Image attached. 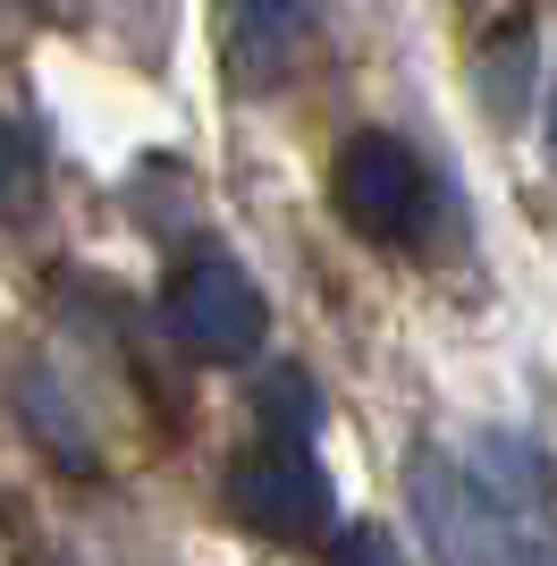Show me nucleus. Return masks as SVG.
I'll return each instance as SVG.
<instances>
[{"label":"nucleus","instance_id":"20e7f679","mask_svg":"<svg viewBox=\"0 0 557 566\" xmlns=\"http://www.w3.org/2000/svg\"><path fill=\"white\" fill-rule=\"evenodd\" d=\"M229 499L254 533H278V542H304L329 524V473L304 457V440H271L245 465L229 473Z\"/></svg>","mask_w":557,"mask_h":566},{"label":"nucleus","instance_id":"423d86ee","mask_svg":"<svg viewBox=\"0 0 557 566\" xmlns=\"http://www.w3.org/2000/svg\"><path fill=\"white\" fill-rule=\"evenodd\" d=\"M524 94H533V18H507L498 25V51H482V102L498 118H515Z\"/></svg>","mask_w":557,"mask_h":566},{"label":"nucleus","instance_id":"39448f33","mask_svg":"<svg viewBox=\"0 0 557 566\" xmlns=\"http://www.w3.org/2000/svg\"><path fill=\"white\" fill-rule=\"evenodd\" d=\"M313 9L322 0H229V69L245 85H271L313 34Z\"/></svg>","mask_w":557,"mask_h":566},{"label":"nucleus","instance_id":"1a4fd4ad","mask_svg":"<svg viewBox=\"0 0 557 566\" xmlns=\"http://www.w3.org/2000/svg\"><path fill=\"white\" fill-rule=\"evenodd\" d=\"M549 153H557V102H549Z\"/></svg>","mask_w":557,"mask_h":566},{"label":"nucleus","instance_id":"7ed1b4c3","mask_svg":"<svg viewBox=\"0 0 557 566\" xmlns=\"http://www.w3.org/2000/svg\"><path fill=\"white\" fill-rule=\"evenodd\" d=\"M329 195H338V212L355 220L364 237H406L422 220V169L414 153L380 127L338 144V169H329Z\"/></svg>","mask_w":557,"mask_h":566},{"label":"nucleus","instance_id":"f257e3e1","mask_svg":"<svg viewBox=\"0 0 557 566\" xmlns=\"http://www.w3.org/2000/svg\"><path fill=\"white\" fill-rule=\"evenodd\" d=\"M414 516L440 549V566H549L533 533V507L498 499L448 457H414Z\"/></svg>","mask_w":557,"mask_h":566},{"label":"nucleus","instance_id":"f03ea898","mask_svg":"<svg viewBox=\"0 0 557 566\" xmlns=\"http://www.w3.org/2000/svg\"><path fill=\"white\" fill-rule=\"evenodd\" d=\"M169 331L186 338V355H203V364H245V355H262L271 313H262V287L245 280L237 262L203 254L169 280Z\"/></svg>","mask_w":557,"mask_h":566},{"label":"nucleus","instance_id":"0eeeda50","mask_svg":"<svg viewBox=\"0 0 557 566\" xmlns=\"http://www.w3.org/2000/svg\"><path fill=\"white\" fill-rule=\"evenodd\" d=\"M34 187H43V169H34V144L0 118V212H25L34 203Z\"/></svg>","mask_w":557,"mask_h":566},{"label":"nucleus","instance_id":"6e6552de","mask_svg":"<svg viewBox=\"0 0 557 566\" xmlns=\"http://www.w3.org/2000/svg\"><path fill=\"white\" fill-rule=\"evenodd\" d=\"M338 566H406L389 549V533H347V542H338Z\"/></svg>","mask_w":557,"mask_h":566}]
</instances>
